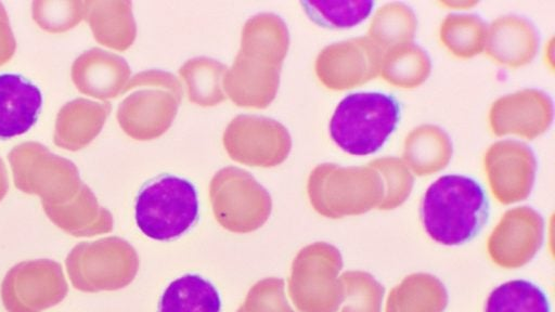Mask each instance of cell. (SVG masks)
Wrapping results in <instances>:
<instances>
[{
	"instance_id": "6da1fadb",
	"label": "cell",
	"mask_w": 555,
	"mask_h": 312,
	"mask_svg": "<svg viewBox=\"0 0 555 312\" xmlns=\"http://www.w3.org/2000/svg\"><path fill=\"white\" fill-rule=\"evenodd\" d=\"M490 211L482 186L463 174H446L426 190L421 203V221L427 235L444 246L474 239L483 229Z\"/></svg>"
},
{
	"instance_id": "7a4b0ae2",
	"label": "cell",
	"mask_w": 555,
	"mask_h": 312,
	"mask_svg": "<svg viewBox=\"0 0 555 312\" xmlns=\"http://www.w3.org/2000/svg\"><path fill=\"white\" fill-rule=\"evenodd\" d=\"M401 115L399 101L383 92H357L345 96L330 120V134L344 152L370 155L386 143Z\"/></svg>"
},
{
	"instance_id": "3957f363",
	"label": "cell",
	"mask_w": 555,
	"mask_h": 312,
	"mask_svg": "<svg viewBox=\"0 0 555 312\" xmlns=\"http://www.w3.org/2000/svg\"><path fill=\"white\" fill-rule=\"evenodd\" d=\"M307 190L314 210L331 219L365 213L384 197L382 178L369 165L320 164L311 171Z\"/></svg>"
},
{
	"instance_id": "277c9868",
	"label": "cell",
	"mask_w": 555,
	"mask_h": 312,
	"mask_svg": "<svg viewBox=\"0 0 555 312\" xmlns=\"http://www.w3.org/2000/svg\"><path fill=\"white\" fill-rule=\"evenodd\" d=\"M134 217L145 236L163 242L176 239L197 221V191L186 179L158 176L139 190Z\"/></svg>"
},
{
	"instance_id": "5b68a950",
	"label": "cell",
	"mask_w": 555,
	"mask_h": 312,
	"mask_svg": "<svg viewBox=\"0 0 555 312\" xmlns=\"http://www.w3.org/2000/svg\"><path fill=\"white\" fill-rule=\"evenodd\" d=\"M343 269L339 250L324 242L302 248L289 277V296L300 312H337L343 299L338 273Z\"/></svg>"
},
{
	"instance_id": "8992f818",
	"label": "cell",
	"mask_w": 555,
	"mask_h": 312,
	"mask_svg": "<svg viewBox=\"0 0 555 312\" xmlns=\"http://www.w3.org/2000/svg\"><path fill=\"white\" fill-rule=\"evenodd\" d=\"M8 159L14 185L24 193L40 196L42 205L69 200L82 184L73 161L51 153L38 142L13 147Z\"/></svg>"
},
{
	"instance_id": "52a82bcc",
	"label": "cell",
	"mask_w": 555,
	"mask_h": 312,
	"mask_svg": "<svg viewBox=\"0 0 555 312\" xmlns=\"http://www.w3.org/2000/svg\"><path fill=\"white\" fill-rule=\"evenodd\" d=\"M209 196L216 220L234 233L259 229L272 209L267 190L249 172L236 167H225L215 174Z\"/></svg>"
},
{
	"instance_id": "ba28073f",
	"label": "cell",
	"mask_w": 555,
	"mask_h": 312,
	"mask_svg": "<svg viewBox=\"0 0 555 312\" xmlns=\"http://www.w3.org/2000/svg\"><path fill=\"white\" fill-rule=\"evenodd\" d=\"M223 144L228 154L236 161L271 167L287 157L292 141L286 128L276 120L240 115L228 125Z\"/></svg>"
},
{
	"instance_id": "9c48e42d",
	"label": "cell",
	"mask_w": 555,
	"mask_h": 312,
	"mask_svg": "<svg viewBox=\"0 0 555 312\" xmlns=\"http://www.w3.org/2000/svg\"><path fill=\"white\" fill-rule=\"evenodd\" d=\"M383 53L367 36L334 42L319 53L315 74L331 90L360 87L379 76Z\"/></svg>"
},
{
	"instance_id": "30bf717a",
	"label": "cell",
	"mask_w": 555,
	"mask_h": 312,
	"mask_svg": "<svg viewBox=\"0 0 555 312\" xmlns=\"http://www.w3.org/2000/svg\"><path fill=\"white\" fill-rule=\"evenodd\" d=\"M483 169L493 197L503 205H509L525 200L530 195L537 159L526 143L505 139L488 147Z\"/></svg>"
},
{
	"instance_id": "8fae6325",
	"label": "cell",
	"mask_w": 555,
	"mask_h": 312,
	"mask_svg": "<svg viewBox=\"0 0 555 312\" xmlns=\"http://www.w3.org/2000/svg\"><path fill=\"white\" fill-rule=\"evenodd\" d=\"M544 221L531 207L507 210L491 232L487 249L499 266L516 269L527 264L543 243Z\"/></svg>"
},
{
	"instance_id": "7c38bea8",
	"label": "cell",
	"mask_w": 555,
	"mask_h": 312,
	"mask_svg": "<svg viewBox=\"0 0 555 312\" xmlns=\"http://www.w3.org/2000/svg\"><path fill=\"white\" fill-rule=\"evenodd\" d=\"M67 270L89 269L96 280L92 291L115 290L134 278L139 259L135 250L119 237L83 242L75 246L66 258Z\"/></svg>"
},
{
	"instance_id": "4fadbf2b",
	"label": "cell",
	"mask_w": 555,
	"mask_h": 312,
	"mask_svg": "<svg viewBox=\"0 0 555 312\" xmlns=\"http://www.w3.org/2000/svg\"><path fill=\"white\" fill-rule=\"evenodd\" d=\"M554 117L553 101L547 93L527 88L496 99L488 120L493 134L518 135L528 140L545 133Z\"/></svg>"
},
{
	"instance_id": "5bb4252c",
	"label": "cell",
	"mask_w": 555,
	"mask_h": 312,
	"mask_svg": "<svg viewBox=\"0 0 555 312\" xmlns=\"http://www.w3.org/2000/svg\"><path fill=\"white\" fill-rule=\"evenodd\" d=\"M180 95L163 90L138 91L126 98L117 110L122 130L137 140L160 135L176 116Z\"/></svg>"
},
{
	"instance_id": "9a60e30c",
	"label": "cell",
	"mask_w": 555,
	"mask_h": 312,
	"mask_svg": "<svg viewBox=\"0 0 555 312\" xmlns=\"http://www.w3.org/2000/svg\"><path fill=\"white\" fill-rule=\"evenodd\" d=\"M70 76L81 93L99 100H108L124 91L130 76V67L121 56L92 48L74 61Z\"/></svg>"
},
{
	"instance_id": "2e32d148",
	"label": "cell",
	"mask_w": 555,
	"mask_h": 312,
	"mask_svg": "<svg viewBox=\"0 0 555 312\" xmlns=\"http://www.w3.org/2000/svg\"><path fill=\"white\" fill-rule=\"evenodd\" d=\"M281 66L240 52L223 78V87L236 105L263 108L279 86Z\"/></svg>"
},
{
	"instance_id": "e0dca14e",
	"label": "cell",
	"mask_w": 555,
	"mask_h": 312,
	"mask_svg": "<svg viewBox=\"0 0 555 312\" xmlns=\"http://www.w3.org/2000/svg\"><path fill=\"white\" fill-rule=\"evenodd\" d=\"M538 50V31L524 16L503 15L488 26L485 52L501 65L513 68L525 66L533 61Z\"/></svg>"
},
{
	"instance_id": "ac0fdd59",
	"label": "cell",
	"mask_w": 555,
	"mask_h": 312,
	"mask_svg": "<svg viewBox=\"0 0 555 312\" xmlns=\"http://www.w3.org/2000/svg\"><path fill=\"white\" fill-rule=\"evenodd\" d=\"M42 95L37 86L21 75H0V138L27 132L37 121Z\"/></svg>"
},
{
	"instance_id": "d6986e66",
	"label": "cell",
	"mask_w": 555,
	"mask_h": 312,
	"mask_svg": "<svg viewBox=\"0 0 555 312\" xmlns=\"http://www.w3.org/2000/svg\"><path fill=\"white\" fill-rule=\"evenodd\" d=\"M109 112L107 102L79 98L66 103L56 116L55 145L73 152L83 148L100 133Z\"/></svg>"
},
{
	"instance_id": "ffe728a7",
	"label": "cell",
	"mask_w": 555,
	"mask_h": 312,
	"mask_svg": "<svg viewBox=\"0 0 555 312\" xmlns=\"http://www.w3.org/2000/svg\"><path fill=\"white\" fill-rule=\"evenodd\" d=\"M42 207L54 224L74 236H93L113 229L112 214L99 205L92 191L83 183L69 200Z\"/></svg>"
},
{
	"instance_id": "44dd1931",
	"label": "cell",
	"mask_w": 555,
	"mask_h": 312,
	"mask_svg": "<svg viewBox=\"0 0 555 312\" xmlns=\"http://www.w3.org/2000/svg\"><path fill=\"white\" fill-rule=\"evenodd\" d=\"M83 18L95 40L108 48L124 51L135 37V23L129 1H85Z\"/></svg>"
},
{
	"instance_id": "7402d4cb",
	"label": "cell",
	"mask_w": 555,
	"mask_h": 312,
	"mask_svg": "<svg viewBox=\"0 0 555 312\" xmlns=\"http://www.w3.org/2000/svg\"><path fill=\"white\" fill-rule=\"evenodd\" d=\"M453 153L449 134L439 126L421 125L405 136L403 161L412 173L424 177L444 169Z\"/></svg>"
},
{
	"instance_id": "603a6c76",
	"label": "cell",
	"mask_w": 555,
	"mask_h": 312,
	"mask_svg": "<svg viewBox=\"0 0 555 312\" xmlns=\"http://www.w3.org/2000/svg\"><path fill=\"white\" fill-rule=\"evenodd\" d=\"M447 304L448 291L439 278L413 273L390 290L386 312H443Z\"/></svg>"
},
{
	"instance_id": "cb8c5ba5",
	"label": "cell",
	"mask_w": 555,
	"mask_h": 312,
	"mask_svg": "<svg viewBox=\"0 0 555 312\" xmlns=\"http://www.w3.org/2000/svg\"><path fill=\"white\" fill-rule=\"evenodd\" d=\"M157 312H221V300L210 281L184 274L166 287Z\"/></svg>"
},
{
	"instance_id": "d4e9b609",
	"label": "cell",
	"mask_w": 555,
	"mask_h": 312,
	"mask_svg": "<svg viewBox=\"0 0 555 312\" xmlns=\"http://www.w3.org/2000/svg\"><path fill=\"white\" fill-rule=\"evenodd\" d=\"M288 31L273 14H259L246 22L240 52L281 66L288 48Z\"/></svg>"
},
{
	"instance_id": "484cf974",
	"label": "cell",
	"mask_w": 555,
	"mask_h": 312,
	"mask_svg": "<svg viewBox=\"0 0 555 312\" xmlns=\"http://www.w3.org/2000/svg\"><path fill=\"white\" fill-rule=\"evenodd\" d=\"M430 72L429 55L414 42L390 48L383 53L379 76L395 87L416 88L426 81Z\"/></svg>"
},
{
	"instance_id": "4316f807",
	"label": "cell",
	"mask_w": 555,
	"mask_h": 312,
	"mask_svg": "<svg viewBox=\"0 0 555 312\" xmlns=\"http://www.w3.org/2000/svg\"><path fill=\"white\" fill-rule=\"evenodd\" d=\"M417 27L413 10L402 2L386 3L373 15L369 38L383 51L413 42Z\"/></svg>"
},
{
	"instance_id": "83f0119b",
	"label": "cell",
	"mask_w": 555,
	"mask_h": 312,
	"mask_svg": "<svg viewBox=\"0 0 555 312\" xmlns=\"http://www.w3.org/2000/svg\"><path fill=\"white\" fill-rule=\"evenodd\" d=\"M488 25L476 14H449L439 27L444 48L460 58H470L485 51Z\"/></svg>"
},
{
	"instance_id": "f1b7e54d",
	"label": "cell",
	"mask_w": 555,
	"mask_h": 312,
	"mask_svg": "<svg viewBox=\"0 0 555 312\" xmlns=\"http://www.w3.org/2000/svg\"><path fill=\"white\" fill-rule=\"evenodd\" d=\"M485 312H551L545 292L526 280H513L488 296Z\"/></svg>"
},
{
	"instance_id": "f546056e",
	"label": "cell",
	"mask_w": 555,
	"mask_h": 312,
	"mask_svg": "<svg viewBox=\"0 0 555 312\" xmlns=\"http://www.w3.org/2000/svg\"><path fill=\"white\" fill-rule=\"evenodd\" d=\"M179 73L188 83L189 96L194 103L207 106L225 99L220 78H224L227 67L219 62L206 57L190 60Z\"/></svg>"
},
{
	"instance_id": "4dcf8cb0",
	"label": "cell",
	"mask_w": 555,
	"mask_h": 312,
	"mask_svg": "<svg viewBox=\"0 0 555 312\" xmlns=\"http://www.w3.org/2000/svg\"><path fill=\"white\" fill-rule=\"evenodd\" d=\"M309 18L321 27L351 28L363 22L373 11L374 2L357 1H302Z\"/></svg>"
},
{
	"instance_id": "1f68e13d",
	"label": "cell",
	"mask_w": 555,
	"mask_h": 312,
	"mask_svg": "<svg viewBox=\"0 0 555 312\" xmlns=\"http://www.w3.org/2000/svg\"><path fill=\"white\" fill-rule=\"evenodd\" d=\"M339 280L344 299L337 312H380L385 288L373 275L347 271Z\"/></svg>"
},
{
	"instance_id": "d6a6232c",
	"label": "cell",
	"mask_w": 555,
	"mask_h": 312,
	"mask_svg": "<svg viewBox=\"0 0 555 312\" xmlns=\"http://www.w3.org/2000/svg\"><path fill=\"white\" fill-rule=\"evenodd\" d=\"M382 178L384 197L379 210H392L401 206L410 196L414 178L403 159L387 156L371 160L369 164Z\"/></svg>"
},
{
	"instance_id": "836d02e7",
	"label": "cell",
	"mask_w": 555,
	"mask_h": 312,
	"mask_svg": "<svg viewBox=\"0 0 555 312\" xmlns=\"http://www.w3.org/2000/svg\"><path fill=\"white\" fill-rule=\"evenodd\" d=\"M36 24L48 32L59 34L74 28L85 15V1L37 0L31 3Z\"/></svg>"
},
{
	"instance_id": "e575fe53",
	"label": "cell",
	"mask_w": 555,
	"mask_h": 312,
	"mask_svg": "<svg viewBox=\"0 0 555 312\" xmlns=\"http://www.w3.org/2000/svg\"><path fill=\"white\" fill-rule=\"evenodd\" d=\"M236 312H295L284 292V281L269 277L255 284Z\"/></svg>"
},
{
	"instance_id": "d590c367",
	"label": "cell",
	"mask_w": 555,
	"mask_h": 312,
	"mask_svg": "<svg viewBox=\"0 0 555 312\" xmlns=\"http://www.w3.org/2000/svg\"><path fill=\"white\" fill-rule=\"evenodd\" d=\"M16 41L10 25L8 13L0 2V66L8 63L15 53Z\"/></svg>"
},
{
	"instance_id": "8d00e7d4",
	"label": "cell",
	"mask_w": 555,
	"mask_h": 312,
	"mask_svg": "<svg viewBox=\"0 0 555 312\" xmlns=\"http://www.w3.org/2000/svg\"><path fill=\"white\" fill-rule=\"evenodd\" d=\"M9 188L8 174L4 162L0 158V200L5 196Z\"/></svg>"
},
{
	"instance_id": "74e56055",
	"label": "cell",
	"mask_w": 555,
	"mask_h": 312,
	"mask_svg": "<svg viewBox=\"0 0 555 312\" xmlns=\"http://www.w3.org/2000/svg\"><path fill=\"white\" fill-rule=\"evenodd\" d=\"M440 3L448 8L467 9V8L475 5L477 2H475V1H442Z\"/></svg>"
},
{
	"instance_id": "f35d334b",
	"label": "cell",
	"mask_w": 555,
	"mask_h": 312,
	"mask_svg": "<svg viewBox=\"0 0 555 312\" xmlns=\"http://www.w3.org/2000/svg\"><path fill=\"white\" fill-rule=\"evenodd\" d=\"M27 282L30 284V286H34L35 280H28ZM27 290H31L33 291L34 287H27ZM39 290H40V287H35V291H39Z\"/></svg>"
}]
</instances>
